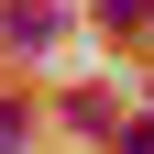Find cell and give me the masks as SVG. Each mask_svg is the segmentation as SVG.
I'll list each match as a JSON object with an SVG mask.
<instances>
[{"mask_svg": "<svg viewBox=\"0 0 154 154\" xmlns=\"http://www.w3.org/2000/svg\"><path fill=\"white\" fill-rule=\"evenodd\" d=\"M0 154H22V99H0Z\"/></svg>", "mask_w": 154, "mask_h": 154, "instance_id": "obj_2", "label": "cell"}, {"mask_svg": "<svg viewBox=\"0 0 154 154\" xmlns=\"http://www.w3.org/2000/svg\"><path fill=\"white\" fill-rule=\"evenodd\" d=\"M99 22H110V33H132V22H143V0H99Z\"/></svg>", "mask_w": 154, "mask_h": 154, "instance_id": "obj_3", "label": "cell"}, {"mask_svg": "<svg viewBox=\"0 0 154 154\" xmlns=\"http://www.w3.org/2000/svg\"><path fill=\"white\" fill-rule=\"evenodd\" d=\"M11 44H22V55L55 44V11H44V0H11Z\"/></svg>", "mask_w": 154, "mask_h": 154, "instance_id": "obj_1", "label": "cell"}]
</instances>
